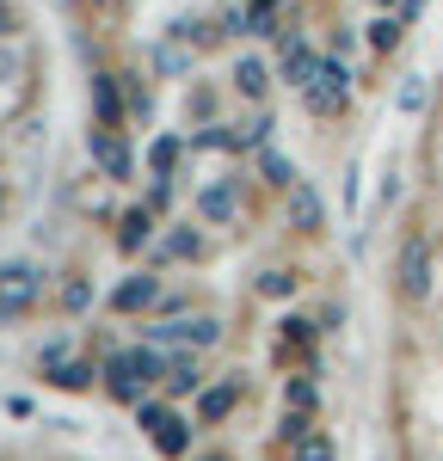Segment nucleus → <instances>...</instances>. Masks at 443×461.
Wrapping results in <instances>:
<instances>
[{
	"label": "nucleus",
	"instance_id": "nucleus-1",
	"mask_svg": "<svg viewBox=\"0 0 443 461\" xmlns=\"http://www.w3.org/2000/svg\"><path fill=\"white\" fill-rule=\"evenodd\" d=\"M105 375H111V393H117V400H136V393L160 375V357L154 351H117L105 363Z\"/></svg>",
	"mask_w": 443,
	"mask_h": 461
},
{
	"label": "nucleus",
	"instance_id": "nucleus-2",
	"mask_svg": "<svg viewBox=\"0 0 443 461\" xmlns=\"http://www.w3.org/2000/svg\"><path fill=\"white\" fill-rule=\"evenodd\" d=\"M32 302H37V271L6 265V271H0V326H6V320H19Z\"/></svg>",
	"mask_w": 443,
	"mask_h": 461
},
{
	"label": "nucleus",
	"instance_id": "nucleus-3",
	"mask_svg": "<svg viewBox=\"0 0 443 461\" xmlns=\"http://www.w3.org/2000/svg\"><path fill=\"white\" fill-rule=\"evenodd\" d=\"M401 289L412 295V302H425V295H431V247H425L419 234L401 247Z\"/></svg>",
	"mask_w": 443,
	"mask_h": 461
},
{
	"label": "nucleus",
	"instance_id": "nucleus-4",
	"mask_svg": "<svg viewBox=\"0 0 443 461\" xmlns=\"http://www.w3.org/2000/svg\"><path fill=\"white\" fill-rule=\"evenodd\" d=\"M345 99H351V74H345V62H321L314 86H308V105L314 111H339Z\"/></svg>",
	"mask_w": 443,
	"mask_h": 461
},
{
	"label": "nucleus",
	"instance_id": "nucleus-5",
	"mask_svg": "<svg viewBox=\"0 0 443 461\" xmlns=\"http://www.w3.org/2000/svg\"><path fill=\"white\" fill-rule=\"evenodd\" d=\"M148 339H154V345H216L222 326L216 320H173V326H154Z\"/></svg>",
	"mask_w": 443,
	"mask_h": 461
},
{
	"label": "nucleus",
	"instance_id": "nucleus-6",
	"mask_svg": "<svg viewBox=\"0 0 443 461\" xmlns=\"http://www.w3.org/2000/svg\"><path fill=\"white\" fill-rule=\"evenodd\" d=\"M314 74H321V56H314L308 43H295V37H290V43H284V80L308 93V86H314Z\"/></svg>",
	"mask_w": 443,
	"mask_h": 461
},
{
	"label": "nucleus",
	"instance_id": "nucleus-7",
	"mask_svg": "<svg viewBox=\"0 0 443 461\" xmlns=\"http://www.w3.org/2000/svg\"><path fill=\"white\" fill-rule=\"evenodd\" d=\"M93 160H99L105 178H130V148L117 142L111 130H93Z\"/></svg>",
	"mask_w": 443,
	"mask_h": 461
},
{
	"label": "nucleus",
	"instance_id": "nucleus-8",
	"mask_svg": "<svg viewBox=\"0 0 443 461\" xmlns=\"http://www.w3.org/2000/svg\"><path fill=\"white\" fill-rule=\"evenodd\" d=\"M197 210L210 215V221H234V210H240V191H234L228 178H216V185H203V191H197Z\"/></svg>",
	"mask_w": 443,
	"mask_h": 461
},
{
	"label": "nucleus",
	"instance_id": "nucleus-9",
	"mask_svg": "<svg viewBox=\"0 0 443 461\" xmlns=\"http://www.w3.org/2000/svg\"><path fill=\"white\" fill-rule=\"evenodd\" d=\"M290 215H295V228H321V197H314L308 178H295V185H290Z\"/></svg>",
	"mask_w": 443,
	"mask_h": 461
},
{
	"label": "nucleus",
	"instance_id": "nucleus-10",
	"mask_svg": "<svg viewBox=\"0 0 443 461\" xmlns=\"http://www.w3.org/2000/svg\"><path fill=\"white\" fill-rule=\"evenodd\" d=\"M154 295H160V284H154V277H130V284L117 289L111 302H117L123 314H136V308H148V302H154Z\"/></svg>",
	"mask_w": 443,
	"mask_h": 461
},
{
	"label": "nucleus",
	"instance_id": "nucleus-11",
	"mask_svg": "<svg viewBox=\"0 0 443 461\" xmlns=\"http://www.w3.org/2000/svg\"><path fill=\"white\" fill-rule=\"evenodd\" d=\"M93 105H99V123H105V130H117L123 105H117V86H111V74H93Z\"/></svg>",
	"mask_w": 443,
	"mask_h": 461
},
{
	"label": "nucleus",
	"instance_id": "nucleus-12",
	"mask_svg": "<svg viewBox=\"0 0 443 461\" xmlns=\"http://www.w3.org/2000/svg\"><path fill=\"white\" fill-rule=\"evenodd\" d=\"M173 160H179V136H160V142L148 148V173H154V178L173 173Z\"/></svg>",
	"mask_w": 443,
	"mask_h": 461
},
{
	"label": "nucleus",
	"instance_id": "nucleus-13",
	"mask_svg": "<svg viewBox=\"0 0 443 461\" xmlns=\"http://www.w3.org/2000/svg\"><path fill=\"white\" fill-rule=\"evenodd\" d=\"M148 234H154V221H148V210H136V215H123V234H117V247L123 252H136L148 240Z\"/></svg>",
	"mask_w": 443,
	"mask_h": 461
},
{
	"label": "nucleus",
	"instance_id": "nucleus-14",
	"mask_svg": "<svg viewBox=\"0 0 443 461\" xmlns=\"http://www.w3.org/2000/svg\"><path fill=\"white\" fill-rule=\"evenodd\" d=\"M154 443H160V456H179V449H185V425L173 419V412L154 425Z\"/></svg>",
	"mask_w": 443,
	"mask_h": 461
},
{
	"label": "nucleus",
	"instance_id": "nucleus-15",
	"mask_svg": "<svg viewBox=\"0 0 443 461\" xmlns=\"http://www.w3.org/2000/svg\"><path fill=\"white\" fill-rule=\"evenodd\" d=\"M234 86H240L247 99H258V93H265V62H253V56H247V62L234 68Z\"/></svg>",
	"mask_w": 443,
	"mask_h": 461
},
{
	"label": "nucleus",
	"instance_id": "nucleus-16",
	"mask_svg": "<svg viewBox=\"0 0 443 461\" xmlns=\"http://www.w3.org/2000/svg\"><path fill=\"white\" fill-rule=\"evenodd\" d=\"M197 412H203V419H228V412H234V388H210L197 400Z\"/></svg>",
	"mask_w": 443,
	"mask_h": 461
},
{
	"label": "nucleus",
	"instance_id": "nucleus-17",
	"mask_svg": "<svg viewBox=\"0 0 443 461\" xmlns=\"http://www.w3.org/2000/svg\"><path fill=\"white\" fill-rule=\"evenodd\" d=\"M271 19H277V0H253V6H247V25H240V32H271Z\"/></svg>",
	"mask_w": 443,
	"mask_h": 461
},
{
	"label": "nucleus",
	"instance_id": "nucleus-18",
	"mask_svg": "<svg viewBox=\"0 0 443 461\" xmlns=\"http://www.w3.org/2000/svg\"><path fill=\"white\" fill-rule=\"evenodd\" d=\"M265 178L290 191V185H295V167H290V160H284V154H271V148H265Z\"/></svg>",
	"mask_w": 443,
	"mask_h": 461
},
{
	"label": "nucleus",
	"instance_id": "nucleus-19",
	"mask_svg": "<svg viewBox=\"0 0 443 461\" xmlns=\"http://www.w3.org/2000/svg\"><path fill=\"white\" fill-rule=\"evenodd\" d=\"M167 388H173V393L197 388V363H191V357H179V363H173V369H167Z\"/></svg>",
	"mask_w": 443,
	"mask_h": 461
},
{
	"label": "nucleus",
	"instance_id": "nucleus-20",
	"mask_svg": "<svg viewBox=\"0 0 443 461\" xmlns=\"http://www.w3.org/2000/svg\"><path fill=\"white\" fill-rule=\"evenodd\" d=\"M295 461H332L327 437H295Z\"/></svg>",
	"mask_w": 443,
	"mask_h": 461
},
{
	"label": "nucleus",
	"instance_id": "nucleus-21",
	"mask_svg": "<svg viewBox=\"0 0 443 461\" xmlns=\"http://www.w3.org/2000/svg\"><path fill=\"white\" fill-rule=\"evenodd\" d=\"M369 43H375V50H394V43H401V19H375V25H369Z\"/></svg>",
	"mask_w": 443,
	"mask_h": 461
},
{
	"label": "nucleus",
	"instance_id": "nucleus-22",
	"mask_svg": "<svg viewBox=\"0 0 443 461\" xmlns=\"http://www.w3.org/2000/svg\"><path fill=\"white\" fill-rule=\"evenodd\" d=\"M425 105V80L412 74V80H401V111H419Z\"/></svg>",
	"mask_w": 443,
	"mask_h": 461
},
{
	"label": "nucleus",
	"instance_id": "nucleus-23",
	"mask_svg": "<svg viewBox=\"0 0 443 461\" xmlns=\"http://www.w3.org/2000/svg\"><path fill=\"white\" fill-rule=\"evenodd\" d=\"M258 289H265V295H290L295 277H290V271H265V277H258Z\"/></svg>",
	"mask_w": 443,
	"mask_h": 461
},
{
	"label": "nucleus",
	"instance_id": "nucleus-24",
	"mask_svg": "<svg viewBox=\"0 0 443 461\" xmlns=\"http://www.w3.org/2000/svg\"><path fill=\"white\" fill-rule=\"evenodd\" d=\"M62 302H68L74 314H80V308H86V302H93V284H86V277H74V284L62 289Z\"/></svg>",
	"mask_w": 443,
	"mask_h": 461
},
{
	"label": "nucleus",
	"instance_id": "nucleus-25",
	"mask_svg": "<svg viewBox=\"0 0 443 461\" xmlns=\"http://www.w3.org/2000/svg\"><path fill=\"white\" fill-rule=\"evenodd\" d=\"M56 382H62V388H80V382H86V369H80V363H56Z\"/></svg>",
	"mask_w": 443,
	"mask_h": 461
},
{
	"label": "nucleus",
	"instance_id": "nucleus-26",
	"mask_svg": "<svg viewBox=\"0 0 443 461\" xmlns=\"http://www.w3.org/2000/svg\"><path fill=\"white\" fill-rule=\"evenodd\" d=\"M167 252H173V258H191V252H197V234H173Z\"/></svg>",
	"mask_w": 443,
	"mask_h": 461
},
{
	"label": "nucleus",
	"instance_id": "nucleus-27",
	"mask_svg": "<svg viewBox=\"0 0 443 461\" xmlns=\"http://www.w3.org/2000/svg\"><path fill=\"white\" fill-rule=\"evenodd\" d=\"M284 437H308V419H302V406H295V412H284Z\"/></svg>",
	"mask_w": 443,
	"mask_h": 461
},
{
	"label": "nucleus",
	"instance_id": "nucleus-28",
	"mask_svg": "<svg viewBox=\"0 0 443 461\" xmlns=\"http://www.w3.org/2000/svg\"><path fill=\"white\" fill-rule=\"evenodd\" d=\"M290 406H302V412H308V406H314V388H308V382H295V388H290Z\"/></svg>",
	"mask_w": 443,
	"mask_h": 461
},
{
	"label": "nucleus",
	"instance_id": "nucleus-29",
	"mask_svg": "<svg viewBox=\"0 0 443 461\" xmlns=\"http://www.w3.org/2000/svg\"><path fill=\"white\" fill-rule=\"evenodd\" d=\"M0 37H13V6L0 0Z\"/></svg>",
	"mask_w": 443,
	"mask_h": 461
},
{
	"label": "nucleus",
	"instance_id": "nucleus-30",
	"mask_svg": "<svg viewBox=\"0 0 443 461\" xmlns=\"http://www.w3.org/2000/svg\"><path fill=\"white\" fill-rule=\"evenodd\" d=\"M382 6H394V0H382Z\"/></svg>",
	"mask_w": 443,
	"mask_h": 461
}]
</instances>
